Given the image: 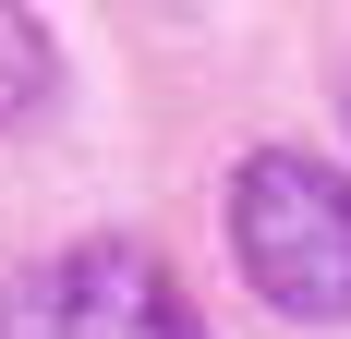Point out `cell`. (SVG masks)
Segmentation results:
<instances>
[{
  "mask_svg": "<svg viewBox=\"0 0 351 339\" xmlns=\"http://www.w3.org/2000/svg\"><path fill=\"white\" fill-rule=\"evenodd\" d=\"M49 73H61V49H49V25L0 0V134H12L25 109H49Z\"/></svg>",
  "mask_w": 351,
  "mask_h": 339,
  "instance_id": "cell-3",
  "label": "cell"
},
{
  "mask_svg": "<svg viewBox=\"0 0 351 339\" xmlns=\"http://www.w3.org/2000/svg\"><path fill=\"white\" fill-rule=\"evenodd\" d=\"M0 339H206L182 279L145 255V242H61L36 255L12 291H0Z\"/></svg>",
  "mask_w": 351,
  "mask_h": 339,
  "instance_id": "cell-2",
  "label": "cell"
},
{
  "mask_svg": "<svg viewBox=\"0 0 351 339\" xmlns=\"http://www.w3.org/2000/svg\"><path fill=\"white\" fill-rule=\"evenodd\" d=\"M230 255L254 303H279L291 327H351V170L303 145H254L230 170Z\"/></svg>",
  "mask_w": 351,
  "mask_h": 339,
  "instance_id": "cell-1",
  "label": "cell"
}]
</instances>
